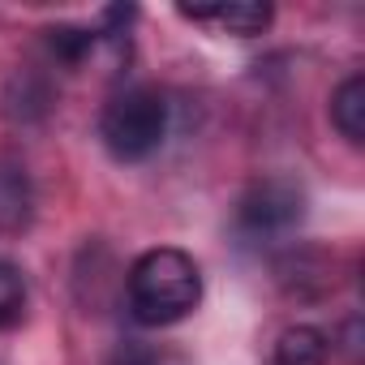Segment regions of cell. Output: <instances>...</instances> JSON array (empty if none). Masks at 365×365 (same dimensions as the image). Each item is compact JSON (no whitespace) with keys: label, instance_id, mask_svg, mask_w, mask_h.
Wrapping results in <instances>:
<instances>
[{"label":"cell","instance_id":"cell-3","mask_svg":"<svg viewBox=\"0 0 365 365\" xmlns=\"http://www.w3.org/2000/svg\"><path fill=\"white\" fill-rule=\"evenodd\" d=\"M305 220V190L288 176L254 180L237 207V224L245 237H284Z\"/></svg>","mask_w":365,"mask_h":365},{"label":"cell","instance_id":"cell-5","mask_svg":"<svg viewBox=\"0 0 365 365\" xmlns=\"http://www.w3.org/2000/svg\"><path fill=\"white\" fill-rule=\"evenodd\" d=\"M331 120H335V129H339L352 146L365 142V78H361V73L344 78L339 91L331 95Z\"/></svg>","mask_w":365,"mask_h":365},{"label":"cell","instance_id":"cell-9","mask_svg":"<svg viewBox=\"0 0 365 365\" xmlns=\"http://www.w3.org/2000/svg\"><path fill=\"white\" fill-rule=\"evenodd\" d=\"M22 309H26V279L9 258H0V331L22 322Z\"/></svg>","mask_w":365,"mask_h":365},{"label":"cell","instance_id":"cell-4","mask_svg":"<svg viewBox=\"0 0 365 365\" xmlns=\"http://www.w3.org/2000/svg\"><path fill=\"white\" fill-rule=\"evenodd\" d=\"M35 220V185L22 163L0 159V232H22Z\"/></svg>","mask_w":365,"mask_h":365},{"label":"cell","instance_id":"cell-8","mask_svg":"<svg viewBox=\"0 0 365 365\" xmlns=\"http://www.w3.org/2000/svg\"><path fill=\"white\" fill-rule=\"evenodd\" d=\"M43 35H48V52H52L61 65H69V69L86 65L91 52H95V31H82V26H52V31H43Z\"/></svg>","mask_w":365,"mask_h":365},{"label":"cell","instance_id":"cell-6","mask_svg":"<svg viewBox=\"0 0 365 365\" xmlns=\"http://www.w3.org/2000/svg\"><path fill=\"white\" fill-rule=\"evenodd\" d=\"M331 361V339L318 327H288L275 344V365H327Z\"/></svg>","mask_w":365,"mask_h":365},{"label":"cell","instance_id":"cell-1","mask_svg":"<svg viewBox=\"0 0 365 365\" xmlns=\"http://www.w3.org/2000/svg\"><path fill=\"white\" fill-rule=\"evenodd\" d=\"M129 314L142 327H172L180 318H190L202 301V271L185 250H146L125 279Z\"/></svg>","mask_w":365,"mask_h":365},{"label":"cell","instance_id":"cell-10","mask_svg":"<svg viewBox=\"0 0 365 365\" xmlns=\"http://www.w3.org/2000/svg\"><path fill=\"white\" fill-rule=\"evenodd\" d=\"M112 365H185V356L172 352V348L142 344V339H125V344L112 352Z\"/></svg>","mask_w":365,"mask_h":365},{"label":"cell","instance_id":"cell-11","mask_svg":"<svg viewBox=\"0 0 365 365\" xmlns=\"http://www.w3.org/2000/svg\"><path fill=\"white\" fill-rule=\"evenodd\" d=\"M344 356L356 365L361 361V318L352 314V318H344Z\"/></svg>","mask_w":365,"mask_h":365},{"label":"cell","instance_id":"cell-2","mask_svg":"<svg viewBox=\"0 0 365 365\" xmlns=\"http://www.w3.org/2000/svg\"><path fill=\"white\" fill-rule=\"evenodd\" d=\"M99 138L112 159L142 163L168 138V103L155 86H125L99 112Z\"/></svg>","mask_w":365,"mask_h":365},{"label":"cell","instance_id":"cell-7","mask_svg":"<svg viewBox=\"0 0 365 365\" xmlns=\"http://www.w3.org/2000/svg\"><path fill=\"white\" fill-rule=\"evenodd\" d=\"M211 22H220L224 31L250 39V35H262L271 26V5H262V0H237V5H215Z\"/></svg>","mask_w":365,"mask_h":365}]
</instances>
